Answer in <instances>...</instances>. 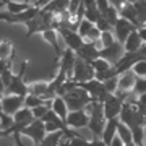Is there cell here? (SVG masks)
<instances>
[{"instance_id":"cell-1","label":"cell","mask_w":146,"mask_h":146,"mask_svg":"<svg viewBox=\"0 0 146 146\" xmlns=\"http://www.w3.org/2000/svg\"><path fill=\"white\" fill-rule=\"evenodd\" d=\"M28 63H29V60H25L21 63L20 72L13 75L8 88L3 91V96H23V98L29 96V84L25 83V73H26Z\"/></svg>"},{"instance_id":"cell-2","label":"cell","mask_w":146,"mask_h":146,"mask_svg":"<svg viewBox=\"0 0 146 146\" xmlns=\"http://www.w3.org/2000/svg\"><path fill=\"white\" fill-rule=\"evenodd\" d=\"M63 99L67 102V107L70 112H76V110H84L88 107V104L93 101V98L88 94V91H84L83 88H75L73 91L67 93L63 96Z\"/></svg>"},{"instance_id":"cell-3","label":"cell","mask_w":146,"mask_h":146,"mask_svg":"<svg viewBox=\"0 0 146 146\" xmlns=\"http://www.w3.org/2000/svg\"><path fill=\"white\" fill-rule=\"evenodd\" d=\"M41 10L42 8L33 5L29 10L23 11V13H18V15H11L8 11H2V13H0V20H3L5 23H11V25H26L28 21L34 20V18L41 13Z\"/></svg>"},{"instance_id":"cell-4","label":"cell","mask_w":146,"mask_h":146,"mask_svg":"<svg viewBox=\"0 0 146 146\" xmlns=\"http://www.w3.org/2000/svg\"><path fill=\"white\" fill-rule=\"evenodd\" d=\"M21 135L28 136V138H31L34 146H41L44 143L47 136V130H46V123L42 122V120H34L29 127H26L25 130L21 131Z\"/></svg>"},{"instance_id":"cell-5","label":"cell","mask_w":146,"mask_h":146,"mask_svg":"<svg viewBox=\"0 0 146 146\" xmlns=\"http://www.w3.org/2000/svg\"><path fill=\"white\" fill-rule=\"evenodd\" d=\"M94 78H96V72H94V68L91 67V63L84 62V60H81V58H76L72 81L86 83V81H91V80H94Z\"/></svg>"},{"instance_id":"cell-6","label":"cell","mask_w":146,"mask_h":146,"mask_svg":"<svg viewBox=\"0 0 146 146\" xmlns=\"http://www.w3.org/2000/svg\"><path fill=\"white\" fill-rule=\"evenodd\" d=\"M57 33L62 36V39L65 41V46L68 47V49H72V50H75V52H78L80 49L84 46V39L81 36H80L76 31H73V29H70V28H65V26H60L57 29Z\"/></svg>"},{"instance_id":"cell-7","label":"cell","mask_w":146,"mask_h":146,"mask_svg":"<svg viewBox=\"0 0 146 146\" xmlns=\"http://www.w3.org/2000/svg\"><path fill=\"white\" fill-rule=\"evenodd\" d=\"M76 58H78L76 52L72 50V49H68V47H65L62 57H60V60H58V70H62V72L67 73V76H68L70 81H72V78H73V70H75Z\"/></svg>"},{"instance_id":"cell-8","label":"cell","mask_w":146,"mask_h":146,"mask_svg":"<svg viewBox=\"0 0 146 146\" xmlns=\"http://www.w3.org/2000/svg\"><path fill=\"white\" fill-rule=\"evenodd\" d=\"M25 101H26V98H23V96H2V101H0L2 112L8 115H15L18 110L25 107Z\"/></svg>"},{"instance_id":"cell-9","label":"cell","mask_w":146,"mask_h":146,"mask_svg":"<svg viewBox=\"0 0 146 146\" xmlns=\"http://www.w3.org/2000/svg\"><path fill=\"white\" fill-rule=\"evenodd\" d=\"M125 47H123V44H120L119 41L114 42L110 47H106V49H102L101 50V58H106L107 62H110L112 65H117V63L122 60V57L125 55Z\"/></svg>"},{"instance_id":"cell-10","label":"cell","mask_w":146,"mask_h":146,"mask_svg":"<svg viewBox=\"0 0 146 146\" xmlns=\"http://www.w3.org/2000/svg\"><path fill=\"white\" fill-rule=\"evenodd\" d=\"M123 101L120 99L117 94H112L109 99L104 102V115L107 120H112V119H119L120 117V112L123 109Z\"/></svg>"},{"instance_id":"cell-11","label":"cell","mask_w":146,"mask_h":146,"mask_svg":"<svg viewBox=\"0 0 146 146\" xmlns=\"http://www.w3.org/2000/svg\"><path fill=\"white\" fill-rule=\"evenodd\" d=\"M145 55L141 52H135V54H130L127 52L123 57H122V60H120L117 65H115V68H117V72H119V75H123V73L130 72V70H133V67H135L138 62H141V60H145Z\"/></svg>"},{"instance_id":"cell-12","label":"cell","mask_w":146,"mask_h":146,"mask_svg":"<svg viewBox=\"0 0 146 146\" xmlns=\"http://www.w3.org/2000/svg\"><path fill=\"white\" fill-rule=\"evenodd\" d=\"M133 31H136V28L131 25L130 21L123 20V18H119L117 25L114 26V36L120 44H125L127 39H128V36H130Z\"/></svg>"},{"instance_id":"cell-13","label":"cell","mask_w":146,"mask_h":146,"mask_svg":"<svg viewBox=\"0 0 146 146\" xmlns=\"http://www.w3.org/2000/svg\"><path fill=\"white\" fill-rule=\"evenodd\" d=\"M76 55H78V58H81L84 62L93 63L94 60L101 58V49L94 42H84V46L76 52Z\"/></svg>"},{"instance_id":"cell-14","label":"cell","mask_w":146,"mask_h":146,"mask_svg":"<svg viewBox=\"0 0 146 146\" xmlns=\"http://www.w3.org/2000/svg\"><path fill=\"white\" fill-rule=\"evenodd\" d=\"M136 80H138V76L133 73V70L123 73V75H120L119 76V91H117V93H120V94H131L133 93V89H135Z\"/></svg>"},{"instance_id":"cell-15","label":"cell","mask_w":146,"mask_h":146,"mask_svg":"<svg viewBox=\"0 0 146 146\" xmlns=\"http://www.w3.org/2000/svg\"><path fill=\"white\" fill-rule=\"evenodd\" d=\"M67 125L70 128H83L89 125V115L86 110H76V112H70L67 119Z\"/></svg>"},{"instance_id":"cell-16","label":"cell","mask_w":146,"mask_h":146,"mask_svg":"<svg viewBox=\"0 0 146 146\" xmlns=\"http://www.w3.org/2000/svg\"><path fill=\"white\" fill-rule=\"evenodd\" d=\"M119 13H120V18H123V20L130 21V23L136 28V29H138V28H141L140 18H138V13H136L135 5H133V3H127V5L119 11Z\"/></svg>"},{"instance_id":"cell-17","label":"cell","mask_w":146,"mask_h":146,"mask_svg":"<svg viewBox=\"0 0 146 146\" xmlns=\"http://www.w3.org/2000/svg\"><path fill=\"white\" fill-rule=\"evenodd\" d=\"M119 123H120V119L107 120L106 128H104V133H102V141H104L107 146H110V143H112V141H114V138L117 136V128H119Z\"/></svg>"},{"instance_id":"cell-18","label":"cell","mask_w":146,"mask_h":146,"mask_svg":"<svg viewBox=\"0 0 146 146\" xmlns=\"http://www.w3.org/2000/svg\"><path fill=\"white\" fill-rule=\"evenodd\" d=\"M143 46H145V44H143L140 34H138V29L131 33L130 36H128V39H127V42L123 44V47H125V52H130V54L140 52Z\"/></svg>"},{"instance_id":"cell-19","label":"cell","mask_w":146,"mask_h":146,"mask_svg":"<svg viewBox=\"0 0 146 146\" xmlns=\"http://www.w3.org/2000/svg\"><path fill=\"white\" fill-rule=\"evenodd\" d=\"M57 36H58V33H57V29H47L46 33H42V37H44V41L46 42H49L50 46L54 47V52H55V57L60 60V57H62V54H63V50L60 49V46H58V39H57Z\"/></svg>"},{"instance_id":"cell-20","label":"cell","mask_w":146,"mask_h":146,"mask_svg":"<svg viewBox=\"0 0 146 146\" xmlns=\"http://www.w3.org/2000/svg\"><path fill=\"white\" fill-rule=\"evenodd\" d=\"M52 110L58 115V117H60V119L63 120V122H65V123H67V119H68V114H70V110H68L67 102H65V99H63V98L57 96V98L52 101Z\"/></svg>"},{"instance_id":"cell-21","label":"cell","mask_w":146,"mask_h":146,"mask_svg":"<svg viewBox=\"0 0 146 146\" xmlns=\"http://www.w3.org/2000/svg\"><path fill=\"white\" fill-rule=\"evenodd\" d=\"M3 5L7 7V11L11 15H18L23 11L29 10L33 5H29L28 2H16V0H3Z\"/></svg>"},{"instance_id":"cell-22","label":"cell","mask_w":146,"mask_h":146,"mask_svg":"<svg viewBox=\"0 0 146 146\" xmlns=\"http://www.w3.org/2000/svg\"><path fill=\"white\" fill-rule=\"evenodd\" d=\"M29 94L42 98L47 101V94H49V83L47 81H36V83L29 84Z\"/></svg>"},{"instance_id":"cell-23","label":"cell","mask_w":146,"mask_h":146,"mask_svg":"<svg viewBox=\"0 0 146 146\" xmlns=\"http://www.w3.org/2000/svg\"><path fill=\"white\" fill-rule=\"evenodd\" d=\"M13 55H15L13 44L8 39H3L2 41V46H0V60H11Z\"/></svg>"},{"instance_id":"cell-24","label":"cell","mask_w":146,"mask_h":146,"mask_svg":"<svg viewBox=\"0 0 146 146\" xmlns=\"http://www.w3.org/2000/svg\"><path fill=\"white\" fill-rule=\"evenodd\" d=\"M117 136H119L120 140L123 141V145H131L133 143V135H131V130L125 123H119V128H117Z\"/></svg>"},{"instance_id":"cell-25","label":"cell","mask_w":146,"mask_h":146,"mask_svg":"<svg viewBox=\"0 0 146 146\" xmlns=\"http://www.w3.org/2000/svg\"><path fill=\"white\" fill-rule=\"evenodd\" d=\"M47 104H52L50 101H46L42 98H37V96H26V101H25V107L28 109H36V107H41V106H47Z\"/></svg>"},{"instance_id":"cell-26","label":"cell","mask_w":146,"mask_h":146,"mask_svg":"<svg viewBox=\"0 0 146 146\" xmlns=\"http://www.w3.org/2000/svg\"><path fill=\"white\" fill-rule=\"evenodd\" d=\"M114 42H117V39H115V36H114V31L102 33V36H101L99 42H98V47L102 50V49H106V47H110Z\"/></svg>"},{"instance_id":"cell-27","label":"cell","mask_w":146,"mask_h":146,"mask_svg":"<svg viewBox=\"0 0 146 146\" xmlns=\"http://www.w3.org/2000/svg\"><path fill=\"white\" fill-rule=\"evenodd\" d=\"M91 67L94 68V72H96V75H98V73H102V72L110 70L114 65H112L110 62H107L106 58H98V60H94V62L91 63Z\"/></svg>"},{"instance_id":"cell-28","label":"cell","mask_w":146,"mask_h":146,"mask_svg":"<svg viewBox=\"0 0 146 146\" xmlns=\"http://www.w3.org/2000/svg\"><path fill=\"white\" fill-rule=\"evenodd\" d=\"M13 125H15L13 115H8V114H5V112H0V127H2V131L10 130Z\"/></svg>"},{"instance_id":"cell-29","label":"cell","mask_w":146,"mask_h":146,"mask_svg":"<svg viewBox=\"0 0 146 146\" xmlns=\"http://www.w3.org/2000/svg\"><path fill=\"white\" fill-rule=\"evenodd\" d=\"M94 26H96L94 23H91L89 20H86V18H84V20L81 21V25H80V28H78V31H76V33H78L83 39H86V36L89 34V31H91Z\"/></svg>"},{"instance_id":"cell-30","label":"cell","mask_w":146,"mask_h":146,"mask_svg":"<svg viewBox=\"0 0 146 146\" xmlns=\"http://www.w3.org/2000/svg\"><path fill=\"white\" fill-rule=\"evenodd\" d=\"M68 146H93V141L86 140V138L81 136V135H76L75 138L68 140Z\"/></svg>"},{"instance_id":"cell-31","label":"cell","mask_w":146,"mask_h":146,"mask_svg":"<svg viewBox=\"0 0 146 146\" xmlns=\"http://www.w3.org/2000/svg\"><path fill=\"white\" fill-rule=\"evenodd\" d=\"M133 73H135L138 78H145L146 80V58L141 60V62H138L135 67H133Z\"/></svg>"},{"instance_id":"cell-32","label":"cell","mask_w":146,"mask_h":146,"mask_svg":"<svg viewBox=\"0 0 146 146\" xmlns=\"http://www.w3.org/2000/svg\"><path fill=\"white\" fill-rule=\"evenodd\" d=\"M104 86H106V91L109 94H115L119 91V76L117 78H112V80H107L104 83Z\"/></svg>"},{"instance_id":"cell-33","label":"cell","mask_w":146,"mask_h":146,"mask_svg":"<svg viewBox=\"0 0 146 146\" xmlns=\"http://www.w3.org/2000/svg\"><path fill=\"white\" fill-rule=\"evenodd\" d=\"M146 93V80L145 78H138L136 80V84H135V89H133V94L136 98L141 96V94Z\"/></svg>"},{"instance_id":"cell-34","label":"cell","mask_w":146,"mask_h":146,"mask_svg":"<svg viewBox=\"0 0 146 146\" xmlns=\"http://www.w3.org/2000/svg\"><path fill=\"white\" fill-rule=\"evenodd\" d=\"M96 28H99L102 33H107V31H114V26L110 25L109 21L106 20L104 16H101V20L96 23Z\"/></svg>"},{"instance_id":"cell-35","label":"cell","mask_w":146,"mask_h":146,"mask_svg":"<svg viewBox=\"0 0 146 146\" xmlns=\"http://www.w3.org/2000/svg\"><path fill=\"white\" fill-rule=\"evenodd\" d=\"M136 107H138V110L146 117V93L138 96V99H136Z\"/></svg>"},{"instance_id":"cell-36","label":"cell","mask_w":146,"mask_h":146,"mask_svg":"<svg viewBox=\"0 0 146 146\" xmlns=\"http://www.w3.org/2000/svg\"><path fill=\"white\" fill-rule=\"evenodd\" d=\"M96 3H98V8L101 10V13H102V15H106V13L109 11V8L112 7L109 0H96Z\"/></svg>"},{"instance_id":"cell-37","label":"cell","mask_w":146,"mask_h":146,"mask_svg":"<svg viewBox=\"0 0 146 146\" xmlns=\"http://www.w3.org/2000/svg\"><path fill=\"white\" fill-rule=\"evenodd\" d=\"M109 2H110V5L115 7V8H117L119 11L122 10V8L127 5V3H128V0H109Z\"/></svg>"},{"instance_id":"cell-38","label":"cell","mask_w":146,"mask_h":146,"mask_svg":"<svg viewBox=\"0 0 146 146\" xmlns=\"http://www.w3.org/2000/svg\"><path fill=\"white\" fill-rule=\"evenodd\" d=\"M138 34H140L143 44H146V25H143L141 28H138Z\"/></svg>"},{"instance_id":"cell-39","label":"cell","mask_w":146,"mask_h":146,"mask_svg":"<svg viewBox=\"0 0 146 146\" xmlns=\"http://www.w3.org/2000/svg\"><path fill=\"white\" fill-rule=\"evenodd\" d=\"M110 146H125V145H123V141L120 140L119 136H115V138H114V141L110 143Z\"/></svg>"},{"instance_id":"cell-40","label":"cell","mask_w":146,"mask_h":146,"mask_svg":"<svg viewBox=\"0 0 146 146\" xmlns=\"http://www.w3.org/2000/svg\"><path fill=\"white\" fill-rule=\"evenodd\" d=\"M93 146H107V145L102 141V138H94V140H93Z\"/></svg>"},{"instance_id":"cell-41","label":"cell","mask_w":146,"mask_h":146,"mask_svg":"<svg viewBox=\"0 0 146 146\" xmlns=\"http://www.w3.org/2000/svg\"><path fill=\"white\" fill-rule=\"evenodd\" d=\"M140 52H141V54H143V55L146 57V44H145L143 47H141V50H140Z\"/></svg>"},{"instance_id":"cell-42","label":"cell","mask_w":146,"mask_h":146,"mask_svg":"<svg viewBox=\"0 0 146 146\" xmlns=\"http://www.w3.org/2000/svg\"><path fill=\"white\" fill-rule=\"evenodd\" d=\"M138 0H128V3H136Z\"/></svg>"},{"instance_id":"cell-43","label":"cell","mask_w":146,"mask_h":146,"mask_svg":"<svg viewBox=\"0 0 146 146\" xmlns=\"http://www.w3.org/2000/svg\"><path fill=\"white\" fill-rule=\"evenodd\" d=\"M125 146H136V145H135V143H131V145H125Z\"/></svg>"},{"instance_id":"cell-44","label":"cell","mask_w":146,"mask_h":146,"mask_svg":"<svg viewBox=\"0 0 146 146\" xmlns=\"http://www.w3.org/2000/svg\"><path fill=\"white\" fill-rule=\"evenodd\" d=\"M145 128H146V120H145Z\"/></svg>"},{"instance_id":"cell-45","label":"cell","mask_w":146,"mask_h":146,"mask_svg":"<svg viewBox=\"0 0 146 146\" xmlns=\"http://www.w3.org/2000/svg\"><path fill=\"white\" fill-rule=\"evenodd\" d=\"M10 146H13V145H10Z\"/></svg>"},{"instance_id":"cell-46","label":"cell","mask_w":146,"mask_h":146,"mask_svg":"<svg viewBox=\"0 0 146 146\" xmlns=\"http://www.w3.org/2000/svg\"><path fill=\"white\" fill-rule=\"evenodd\" d=\"M41 146H42V145H41Z\"/></svg>"}]
</instances>
